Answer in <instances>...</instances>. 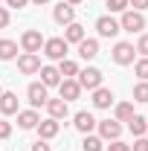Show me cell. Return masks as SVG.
<instances>
[{"label":"cell","mask_w":148,"mask_h":151,"mask_svg":"<svg viewBox=\"0 0 148 151\" xmlns=\"http://www.w3.org/2000/svg\"><path fill=\"white\" fill-rule=\"evenodd\" d=\"M137 52H142V58H148V32L139 35V41H137Z\"/></svg>","instance_id":"cell-28"},{"label":"cell","mask_w":148,"mask_h":151,"mask_svg":"<svg viewBox=\"0 0 148 151\" xmlns=\"http://www.w3.org/2000/svg\"><path fill=\"white\" fill-rule=\"evenodd\" d=\"M81 148H84V151H102V148H105V142H102V137L84 134V142H81Z\"/></svg>","instance_id":"cell-24"},{"label":"cell","mask_w":148,"mask_h":151,"mask_svg":"<svg viewBox=\"0 0 148 151\" xmlns=\"http://www.w3.org/2000/svg\"><path fill=\"white\" fill-rule=\"evenodd\" d=\"M125 6H128V0H108V9L111 12H125Z\"/></svg>","instance_id":"cell-30"},{"label":"cell","mask_w":148,"mask_h":151,"mask_svg":"<svg viewBox=\"0 0 148 151\" xmlns=\"http://www.w3.org/2000/svg\"><path fill=\"white\" fill-rule=\"evenodd\" d=\"M9 137H12V125L0 119V139H9Z\"/></svg>","instance_id":"cell-31"},{"label":"cell","mask_w":148,"mask_h":151,"mask_svg":"<svg viewBox=\"0 0 148 151\" xmlns=\"http://www.w3.org/2000/svg\"><path fill=\"white\" fill-rule=\"evenodd\" d=\"M131 151H148V137H137L134 145H131Z\"/></svg>","instance_id":"cell-29"},{"label":"cell","mask_w":148,"mask_h":151,"mask_svg":"<svg viewBox=\"0 0 148 151\" xmlns=\"http://www.w3.org/2000/svg\"><path fill=\"white\" fill-rule=\"evenodd\" d=\"M108 151H131V145H125V142H119V139H113L111 145H108Z\"/></svg>","instance_id":"cell-32"},{"label":"cell","mask_w":148,"mask_h":151,"mask_svg":"<svg viewBox=\"0 0 148 151\" xmlns=\"http://www.w3.org/2000/svg\"><path fill=\"white\" fill-rule=\"evenodd\" d=\"M6 3H9V6H12V9H23V6H26V3H29V0H6Z\"/></svg>","instance_id":"cell-36"},{"label":"cell","mask_w":148,"mask_h":151,"mask_svg":"<svg viewBox=\"0 0 148 151\" xmlns=\"http://www.w3.org/2000/svg\"><path fill=\"white\" fill-rule=\"evenodd\" d=\"M32 151H50V145H47V139H38L35 145H32Z\"/></svg>","instance_id":"cell-35"},{"label":"cell","mask_w":148,"mask_h":151,"mask_svg":"<svg viewBox=\"0 0 148 151\" xmlns=\"http://www.w3.org/2000/svg\"><path fill=\"white\" fill-rule=\"evenodd\" d=\"M18 70L23 76H32L41 70V58H38V52H23V55L18 58Z\"/></svg>","instance_id":"cell-6"},{"label":"cell","mask_w":148,"mask_h":151,"mask_svg":"<svg viewBox=\"0 0 148 151\" xmlns=\"http://www.w3.org/2000/svg\"><path fill=\"white\" fill-rule=\"evenodd\" d=\"M99 125V137L102 139H119V134H122V125L116 122V119H105V122H96Z\"/></svg>","instance_id":"cell-8"},{"label":"cell","mask_w":148,"mask_h":151,"mask_svg":"<svg viewBox=\"0 0 148 151\" xmlns=\"http://www.w3.org/2000/svg\"><path fill=\"white\" fill-rule=\"evenodd\" d=\"M64 41H67V44H81V41H84V26H81V23H67V29H64Z\"/></svg>","instance_id":"cell-17"},{"label":"cell","mask_w":148,"mask_h":151,"mask_svg":"<svg viewBox=\"0 0 148 151\" xmlns=\"http://www.w3.org/2000/svg\"><path fill=\"white\" fill-rule=\"evenodd\" d=\"M20 47H23V52H41L44 35H41L38 29H26V32L20 35Z\"/></svg>","instance_id":"cell-3"},{"label":"cell","mask_w":148,"mask_h":151,"mask_svg":"<svg viewBox=\"0 0 148 151\" xmlns=\"http://www.w3.org/2000/svg\"><path fill=\"white\" fill-rule=\"evenodd\" d=\"M134 102H148V81H139L134 87Z\"/></svg>","instance_id":"cell-26"},{"label":"cell","mask_w":148,"mask_h":151,"mask_svg":"<svg viewBox=\"0 0 148 151\" xmlns=\"http://www.w3.org/2000/svg\"><path fill=\"white\" fill-rule=\"evenodd\" d=\"M78 55L84 58V61L96 58V55H99V41H93V38H84V41L78 44Z\"/></svg>","instance_id":"cell-18"},{"label":"cell","mask_w":148,"mask_h":151,"mask_svg":"<svg viewBox=\"0 0 148 151\" xmlns=\"http://www.w3.org/2000/svg\"><path fill=\"white\" fill-rule=\"evenodd\" d=\"M131 116H134V105L131 102H119L116 105V122H128Z\"/></svg>","instance_id":"cell-23"},{"label":"cell","mask_w":148,"mask_h":151,"mask_svg":"<svg viewBox=\"0 0 148 151\" xmlns=\"http://www.w3.org/2000/svg\"><path fill=\"white\" fill-rule=\"evenodd\" d=\"M145 134H148V131H145Z\"/></svg>","instance_id":"cell-40"},{"label":"cell","mask_w":148,"mask_h":151,"mask_svg":"<svg viewBox=\"0 0 148 151\" xmlns=\"http://www.w3.org/2000/svg\"><path fill=\"white\" fill-rule=\"evenodd\" d=\"M111 105H113V93L108 87H96V90H93V108L105 111V108H111Z\"/></svg>","instance_id":"cell-13"},{"label":"cell","mask_w":148,"mask_h":151,"mask_svg":"<svg viewBox=\"0 0 148 151\" xmlns=\"http://www.w3.org/2000/svg\"><path fill=\"white\" fill-rule=\"evenodd\" d=\"M38 73H41V84H44V87H58V84H61L58 67H50V64H47V67H41Z\"/></svg>","instance_id":"cell-12"},{"label":"cell","mask_w":148,"mask_h":151,"mask_svg":"<svg viewBox=\"0 0 148 151\" xmlns=\"http://www.w3.org/2000/svg\"><path fill=\"white\" fill-rule=\"evenodd\" d=\"M102 70H96V67H87V70H81L78 73V84L81 87H87V90H96V87H102Z\"/></svg>","instance_id":"cell-5"},{"label":"cell","mask_w":148,"mask_h":151,"mask_svg":"<svg viewBox=\"0 0 148 151\" xmlns=\"http://www.w3.org/2000/svg\"><path fill=\"white\" fill-rule=\"evenodd\" d=\"M61 131V125H58V119H44V122H38V134H41V139H52L55 134Z\"/></svg>","instance_id":"cell-15"},{"label":"cell","mask_w":148,"mask_h":151,"mask_svg":"<svg viewBox=\"0 0 148 151\" xmlns=\"http://www.w3.org/2000/svg\"><path fill=\"white\" fill-rule=\"evenodd\" d=\"M26 96H29V102H32V108H41V105H47V87L41 84V81H35V84H29V90H26Z\"/></svg>","instance_id":"cell-10"},{"label":"cell","mask_w":148,"mask_h":151,"mask_svg":"<svg viewBox=\"0 0 148 151\" xmlns=\"http://www.w3.org/2000/svg\"><path fill=\"white\" fill-rule=\"evenodd\" d=\"M3 26H9V12L0 6V29H3Z\"/></svg>","instance_id":"cell-34"},{"label":"cell","mask_w":148,"mask_h":151,"mask_svg":"<svg viewBox=\"0 0 148 151\" xmlns=\"http://www.w3.org/2000/svg\"><path fill=\"white\" fill-rule=\"evenodd\" d=\"M134 73L139 76L142 81H148V58H139V61H137V67H134Z\"/></svg>","instance_id":"cell-27"},{"label":"cell","mask_w":148,"mask_h":151,"mask_svg":"<svg viewBox=\"0 0 148 151\" xmlns=\"http://www.w3.org/2000/svg\"><path fill=\"white\" fill-rule=\"evenodd\" d=\"M32 3H38V6H44V3H50V0H32Z\"/></svg>","instance_id":"cell-37"},{"label":"cell","mask_w":148,"mask_h":151,"mask_svg":"<svg viewBox=\"0 0 148 151\" xmlns=\"http://www.w3.org/2000/svg\"><path fill=\"white\" fill-rule=\"evenodd\" d=\"M58 90H61V99H64V102H73V99H78V93H81V84H78L75 78H61Z\"/></svg>","instance_id":"cell-9"},{"label":"cell","mask_w":148,"mask_h":151,"mask_svg":"<svg viewBox=\"0 0 148 151\" xmlns=\"http://www.w3.org/2000/svg\"><path fill=\"white\" fill-rule=\"evenodd\" d=\"M58 73L64 76V78H73V76H78V64L70 61V58H64V61H61V67H58Z\"/></svg>","instance_id":"cell-25"},{"label":"cell","mask_w":148,"mask_h":151,"mask_svg":"<svg viewBox=\"0 0 148 151\" xmlns=\"http://www.w3.org/2000/svg\"><path fill=\"white\" fill-rule=\"evenodd\" d=\"M119 29H125V32H142L145 29V18H142V12H122V20H119Z\"/></svg>","instance_id":"cell-1"},{"label":"cell","mask_w":148,"mask_h":151,"mask_svg":"<svg viewBox=\"0 0 148 151\" xmlns=\"http://www.w3.org/2000/svg\"><path fill=\"white\" fill-rule=\"evenodd\" d=\"M73 125H75L81 134H90L93 128H96V119H93L90 111H78V113H75V122H73Z\"/></svg>","instance_id":"cell-14"},{"label":"cell","mask_w":148,"mask_h":151,"mask_svg":"<svg viewBox=\"0 0 148 151\" xmlns=\"http://www.w3.org/2000/svg\"><path fill=\"white\" fill-rule=\"evenodd\" d=\"M128 128H131V134H134V137H145L148 122L142 119V116H131V119H128Z\"/></svg>","instance_id":"cell-22"},{"label":"cell","mask_w":148,"mask_h":151,"mask_svg":"<svg viewBox=\"0 0 148 151\" xmlns=\"http://www.w3.org/2000/svg\"><path fill=\"white\" fill-rule=\"evenodd\" d=\"M38 113L35 111H18V125L23 128V131H29V128H38Z\"/></svg>","instance_id":"cell-20"},{"label":"cell","mask_w":148,"mask_h":151,"mask_svg":"<svg viewBox=\"0 0 148 151\" xmlns=\"http://www.w3.org/2000/svg\"><path fill=\"white\" fill-rule=\"evenodd\" d=\"M96 32H99L102 38H116L122 29H119V20H113V18H108V15H105V18L96 20Z\"/></svg>","instance_id":"cell-7"},{"label":"cell","mask_w":148,"mask_h":151,"mask_svg":"<svg viewBox=\"0 0 148 151\" xmlns=\"http://www.w3.org/2000/svg\"><path fill=\"white\" fill-rule=\"evenodd\" d=\"M134 52H137V50H134V44H128V41H119V44H116V47H113V61H116V64H122V67H125V64H134Z\"/></svg>","instance_id":"cell-4"},{"label":"cell","mask_w":148,"mask_h":151,"mask_svg":"<svg viewBox=\"0 0 148 151\" xmlns=\"http://www.w3.org/2000/svg\"><path fill=\"white\" fill-rule=\"evenodd\" d=\"M67 3H70V6H78V3H81V0H67Z\"/></svg>","instance_id":"cell-38"},{"label":"cell","mask_w":148,"mask_h":151,"mask_svg":"<svg viewBox=\"0 0 148 151\" xmlns=\"http://www.w3.org/2000/svg\"><path fill=\"white\" fill-rule=\"evenodd\" d=\"M128 6H134V12H142L148 9V0H128Z\"/></svg>","instance_id":"cell-33"},{"label":"cell","mask_w":148,"mask_h":151,"mask_svg":"<svg viewBox=\"0 0 148 151\" xmlns=\"http://www.w3.org/2000/svg\"><path fill=\"white\" fill-rule=\"evenodd\" d=\"M0 93H3V87H0Z\"/></svg>","instance_id":"cell-39"},{"label":"cell","mask_w":148,"mask_h":151,"mask_svg":"<svg viewBox=\"0 0 148 151\" xmlns=\"http://www.w3.org/2000/svg\"><path fill=\"white\" fill-rule=\"evenodd\" d=\"M47 111L52 119H67V102L64 99H47Z\"/></svg>","instance_id":"cell-19"},{"label":"cell","mask_w":148,"mask_h":151,"mask_svg":"<svg viewBox=\"0 0 148 151\" xmlns=\"http://www.w3.org/2000/svg\"><path fill=\"white\" fill-rule=\"evenodd\" d=\"M0 113L3 116L18 113V93H0Z\"/></svg>","instance_id":"cell-16"},{"label":"cell","mask_w":148,"mask_h":151,"mask_svg":"<svg viewBox=\"0 0 148 151\" xmlns=\"http://www.w3.org/2000/svg\"><path fill=\"white\" fill-rule=\"evenodd\" d=\"M44 55L52 58V61H64V58H67V41H64V38H50V41H44Z\"/></svg>","instance_id":"cell-2"},{"label":"cell","mask_w":148,"mask_h":151,"mask_svg":"<svg viewBox=\"0 0 148 151\" xmlns=\"http://www.w3.org/2000/svg\"><path fill=\"white\" fill-rule=\"evenodd\" d=\"M52 18H55V23L67 26V23H73V20H75V9L70 6V3H58L55 12H52Z\"/></svg>","instance_id":"cell-11"},{"label":"cell","mask_w":148,"mask_h":151,"mask_svg":"<svg viewBox=\"0 0 148 151\" xmlns=\"http://www.w3.org/2000/svg\"><path fill=\"white\" fill-rule=\"evenodd\" d=\"M18 55V44L15 41H0V61H12V58Z\"/></svg>","instance_id":"cell-21"}]
</instances>
